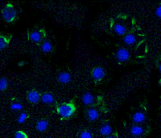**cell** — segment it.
I'll return each mask as SVG.
<instances>
[{"instance_id":"5","label":"cell","mask_w":161,"mask_h":138,"mask_svg":"<svg viewBox=\"0 0 161 138\" xmlns=\"http://www.w3.org/2000/svg\"><path fill=\"white\" fill-rule=\"evenodd\" d=\"M92 77L95 80H101L105 75V72L103 68L101 67H96L95 68L92 72Z\"/></svg>"},{"instance_id":"17","label":"cell","mask_w":161,"mask_h":138,"mask_svg":"<svg viewBox=\"0 0 161 138\" xmlns=\"http://www.w3.org/2000/svg\"><path fill=\"white\" fill-rule=\"evenodd\" d=\"M136 37L133 34H128L124 38V42L128 45H133L136 42Z\"/></svg>"},{"instance_id":"12","label":"cell","mask_w":161,"mask_h":138,"mask_svg":"<svg viewBox=\"0 0 161 138\" xmlns=\"http://www.w3.org/2000/svg\"><path fill=\"white\" fill-rule=\"evenodd\" d=\"M146 119L145 114L142 112H136L133 116V120L136 123H142Z\"/></svg>"},{"instance_id":"19","label":"cell","mask_w":161,"mask_h":138,"mask_svg":"<svg viewBox=\"0 0 161 138\" xmlns=\"http://www.w3.org/2000/svg\"><path fill=\"white\" fill-rule=\"evenodd\" d=\"M8 82L5 78L0 79V91L6 90L7 88Z\"/></svg>"},{"instance_id":"1","label":"cell","mask_w":161,"mask_h":138,"mask_svg":"<svg viewBox=\"0 0 161 138\" xmlns=\"http://www.w3.org/2000/svg\"><path fill=\"white\" fill-rule=\"evenodd\" d=\"M2 15L6 22L10 23L15 20L17 16V12L15 8L11 3H8L2 10Z\"/></svg>"},{"instance_id":"21","label":"cell","mask_w":161,"mask_h":138,"mask_svg":"<svg viewBox=\"0 0 161 138\" xmlns=\"http://www.w3.org/2000/svg\"><path fill=\"white\" fill-rule=\"evenodd\" d=\"M22 108H23V106L22 104H20V103H13V104H11V109L13 110H21Z\"/></svg>"},{"instance_id":"18","label":"cell","mask_w":161,"mask_h":138,"mask_svg":"<svg viewBox=\"0 0 161 138\" xmlns=\"http://www.w3.org/2000/svg\"><path fill=\"white\" fill-rule=\"evenodd\" d=\"M41 48L44 53H48L52 50V45L49 41H45L42 44Z\"/></svg>"},{"instance_id":"14","label":"cell","mask_w":161,"mask_h":138,"mask_svg":"<svg viewBox=\"0 0 161 138\" xmlns=\"http://www.w3.org/2000/svg\"><path fill=\"white\" fill-rule=\"evenodd\" d=\"M89 119L92 121H95L99 118V113L95 109H90L88 111L87 113Z\"/></svg>"},{"instance_id":"8","label":"cell","mask_w":161,"mask_h":138,"mask_svg":"<svg viewBox=\"0 0 161 138\" xmlns=\"http://www.w3.org/2000/svg\"><path fill=\"white\" fill-rule=\"evenodd\" d=\"M58 80L59 82L62 84H67L71 80V76L69 73L67 72H62L58 76Z\"/></svg>"},{"instance_id":"25","label":"cell","mask_w":161,"mask_h":138,"mask_svg":"<svg viewBox=\"0 0 161 138\" xmlns=\"http://www.w3.org/2000/svg\"><path fill=\"white\" fill-rule=\"evenodd\" d=\"M26 63L25 61H20V62H19V66H24Z\"/></svg>"},{"instance_id":"15","label":"cell","mask_w":161,"mask_h":138,"mask_svg":"<svg viewBox=\"0 0 161 138\" xmlns=\"http://www.w3.org/2000/svg\"><path fill=\"white\" fill-rule=\"evenodd\" d=\"M114 31L119 36H123L126 32V28L120 24H116L114 26Z\"/></svg>"},{"instance_id":"16","label":"cell","mask_w":161,"mask_h":138,"mask_svg":"<svg viewBox=\"0 0 161 138\" xmlns=\"http://www.w3.org/2000/svg\"><path fill=\"white\" fill-rule=\"evenodd\" d=\"M48 123L46 120H40L37 123L36 129L40 132H43L47 129Z\"/></svg>"},{"instance_id":"7","label":"cell","mask_w":161,"mask_h":138,"mask_svg":"<svg viewBox=\"0 0 161 138\" xmlns=\"http://www.w3.org/2000/svg\"><path fill=\"white\" fill-rule=\"evenodd\" d=\"M28 99L31 103H37L40 99V94L36 90H32L28 94Z\"/></svg>"},{"instance_id":"23","label":"cell","mask_w":161,"mask_h":138,"mask_svg":"<svg viewBox=\"0 0 161 138\" xmlns=\"http://www.w3.org/2000/svg\"><path fill=\"white\" fill-rule=\"evenodd\" d=\"M27 118H28V116L25 113H22L19 116L18 122L20 124L23 123Z\"/></svg>"},{"instance_id":"24","label":"cell","mask_w":161,"mask_h":138,"mask_svg":"<svg viewBox=\"0 0 161 138\" xmlns=\"http://www.w3.org/2000/svg\"><path fill=\"white\" fill-rule=\"evenodd\" d=\"M156 15L159 18L161 17V6H159L156 10Z\"/></svg>"},{"instance_id":"9","label":"cell","mask_w":161,"mask_h":138,"mask_svg":"<svg viewBox=\"0 0 161 138\" xmlns=\"http://www.w3.org/2000/svg\"><path fill=\"white\" fill-rule=\"evenodd\" d=\"M94 96L90 93H86L83 95L82 100L84 105H90L94 102Z\"/></svg>"},{"instance_id":"26","label":"cell","mask_w":161,"mask_h":138,"mask_svg":"<svg viewBox=\"0 0 161 138\" xmlns=\"http://www.w3.org/2000/svg\"><path fill=\"white\" fill-rule=\"evenodd\" d=\"M105 138H114V136H107Z\"/></svg>"},{"instance_id":"2","label":"cell","mask_w":161,"mask_h":138,"mask_svg":"<svg viewBox=\"0 0 161 138\" xmlns=\"http://www.w3.org/2000/svg\"><path fill=\"white\" fill-rule=\"evenodd\" d=\"M75 108L71 104H62L57 109L58 113L63 118H69L75 113Z\"/></svg>"},{"instance_id":"22","label":"cell","mask_w":161,"mask_h":138,"mask_svg":"<svg viewBox=\"0 0 161 138\" xmlns=\"http://www.w3.org/2000/svg\"><path fill=\"white\" fill-rule=\"evenodd\" d=\"M80 138H92V136L90 132L84 131L80 133Z\"/></svg>"},{"instance_id":"27","label":"cell","mask_w":161,"mask_h":138,"mask_svg":"<svg viewBox=\"0 0 161 138\" xmlns=\"http://www.w3.org/2000/svg\"><path fill=\"white\" fill-rule=\"evenodd\" d=\"M158 69H159V72H161V65H160V66H159V68H158Z\"/></svg>"},{"instance_id":"13","label":"cell","mask_w":161,"mask_h":138,"mask_svg":"<svg viewBox=\"0 0 161 138\" xmlns=\"http://www.w3.org/2000/svg\"><path fill=\"white\" fill-rule=\"evenodd\" d=\"M112 132V129L111 126L108 124L103 125L99 129V132L103 136H109Z\"/></svg>"},{"instance_id":"11","label":"cell","mask_w":161,"mask_h":138,"mask_svg":"<svg viewBox=\"0 0 161 138\" xmlns=\"http://www.w3.org/2000/svg\"><path fill=\"white\" fill-rule=\"evenodd\" d=\"M130 132L132 135L139 136L143 135L144 130L140 126L134 125L130 128Z\"/></svg>"},{"instance_id":"3","label":"cell","mask_w":161,"mask_h":138,"mask_svg":"<svg viewBox=\"0 0 161 138\" xmlns=\"http://www.w3.org/2000/svg\"><path fill=\"white\" fill-rule=\"evenodd\" d=\"M130 58L129 52L124 48H119L116 52V58L119 62H125Z\"/></svg>"},{"instance_id":"6","label":"cell","mask_w":161,"mask_h":138,"mask_svg":"<svg viewBox=\"0 0 161 138\" xmlns=\"http://www.w3.org/2000/svg\"><path fill=\"white\" fill-rule=\"evenodd\" d=\"M12 36L0 35V51L6 48L9 44Z\"/></svg>"},{"instance_id":"10","label":"cell","mask_w":161,"mask_h":138,"mask_svg":"<svg viewBox=\"0 0 161 138\" xmlns=\"http://www.w3.org/2000/svg\"><path fill=\"white\" fill-rule=\"evenodd\" d=\"M41 100L42 103L46 104H51L54 101V97L51 93H45L41 97Z\"/></svg>"},{"instance_id":"4","label":"cell","mask_w":161,"mask_h":138,"mask_svg":"<svg viewBox=\"0 0 161 138\" xmlns=\"http://www.w3.org/2000/svg\"><path fill=\"white\" fill-rule=\"evenodd\" d=\"M45 34L42 30H36L31 32L30 34V39L34 42H39L42 41Z\"/></svg>"},{"instance_id":"20","label":"cell","mask_w":161,"mask_h":138,"mask_svg":"<svg viewBox=\"0 0 161 138\" xmlns=\"http://www.w3.org/2000/svg\"><path fill=\"white\" fill-rule=\"evenodd\" d=\"M14 138H28V137L25 133L22 131H19L15 133Z\"/></svg>"}]
</instances>
